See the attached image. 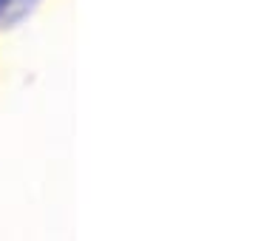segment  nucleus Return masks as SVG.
Here are the masks:
<instances>
[{
    "instance_id": "nucleus-1",
    "label": "nucleus",
    "mask_w": 255,
    "mask_h": 241,
    "mask_svg": "<svg viewBox=\"0 0 255 241\" xmlns=\"http://www.w3.org/2000/svg\"><path fill=\"white\" fill-rule=\"evenodd\" d=\"M11 0H0V11H6V6H9Z\"/></svg>"
}]
</instances>
